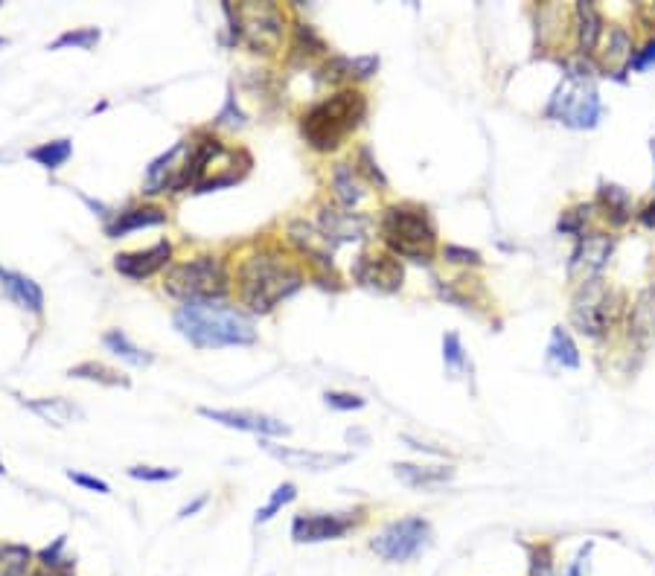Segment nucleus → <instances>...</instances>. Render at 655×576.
Returning a JSON list of instances; mask_svg holds the SVG:
<instances>
[{"instance_id": "nucleus-16", "label": "nucleus", "mask_w": 655, "mask_h": 576, "mask_svg": "<svg viewBox=\"0 0 655 576\" xmlns=\"http://www.w3.org/2000/svg\"><path fill=\"white\" fill-rule=\"evenodd\" d=\"M318 227L324 230L329 242L338 248L341 242H359L367 236L370 230V219H364L359 213H347V210H335V207H324Z\"/></svg>"}, {"instance_id": "nucleus-36", "label": "nucleus", "mask_w": 655, "mask_h": 576, "mask_svg": "<svg viewBox=\"0 0 655 576\" xmlns=\"http://www.w3.org/2000/svg\"><path fill=\"white\" fill-rule=\"evenodd\" d=\"M297 498V486L295 483H280L274 492H271V498H268V504L257 510V524H265V521H271L277 512L283 510L286 504H292Z\"/></svg>"}, {"instance_id": "nucleus-38", "label": "nucleus", "mask_w": 655, "mask_h": 576, "mask_svg": "<svg viewBox=\"0 0 655 576\" xmlns=\"http://www.w3.org/2000/svg\"><path fill=\"white\" fill-rule=\"evenodd\" d=\"M443 361H446V370H449L452 376L466 367V352H463V344H460V338L455 332L443 335Z\"/></svg>"}, {"instance_id": "nucleus-11", "label": "nucleus", "mask_w": 655, "mask_h": 576, "mask_svg": "<svg viewBox=\"0 0 655 576\" xmlns=\"http://www.w3.org/2000/svg\"><path fill=\"white\" fill-rule=\"evenodd\" d=\"M356 527L353 512H300L292 521V539L297 544H321L335 542L341 536H347Z\"/></svg>"}, {"instance_id": "nucleus-15", "label": "nucleus", "mask_w": 655, "mask_h": 576, "mask_svg": "<svg viewBox=\"0 0 655 576\" xmlns=\"http://www.w3.org/2000/svg\"><path fill=\"white\" fill-rule=\"evenodd\" d=\"M172 259V245L169 242H158L146 251H134V254H117L114 256V268L129 277V280H146L152 274H158L161 268L169 265Z\"/></svg>"}, {"instance_id": "nucleus-53", "label": "nucleus", "mask_w": 655, "mask_h": 576, "mask_svg": "<svg viewBox=\"0 0 655 576\" xmlns=\"http://www.w3.org/2000/svg\"><path fill=\"white\" fill-rule=\"evenodd\" d=\"M3 44H6V38H0V47H3Z\"/></svg>"}, {"instance_id": "nucleus-10", "label": "nucleus", "mask_w": 655, "mask_h": 576, "mask_svg": "<svg viewBox=\"0 0 655 576\" xmlns=\"http://www.w3.org/2000/svg\"><path fill=\"white\" fill-rule=\"evenodd\" d=\"M353 280H356L359 286L370 288V291L393 294V291L402 288L405 271H402L399 256L370 251V254H361L359 259L353 262Z\"/></svg>"}, {"instance_id": "nucleus-54", "label": "nucleus", "mask_w": 655, "mask_h": 576, "mask_svg": "<svg viewBox=\"0 0 655 576\" xmlns=\"http://www.w3.org/2000/svg\"><path fill=\"white\" fill-rule=\"evenodd\" d=\"M653 155H655V143H653Z\"/></svg>"}, {"instance_id": "nucleus-32", "label": "nucleus", "mask_w": 655, "mask_h": 576, "mask_svg": "<svg viewBox=\"0 0 655 576\" xmlns=\"http://www.w3.org/2000/svg\"><path fill=\"white\" fill-rule=\"evenodd\" d=\"M67 547V536H59L56 542L50 544V547H44V550H38L35 556H38V562H41V568L44 571H50V574H67L76 562L73 559H67V556H62V550Z\"/></svg>"}, {"instance_id": "nucleus-17", "label": "nucleus", "mask_w": 655, "mask_h": 576, "mask_svg": "<svg viewBox=\"0 0 655 576\" xmlns=\"http://www.w3.org/2000/svg\"><path fill=\"white\" fill-rule=\"evenodd\" d=\"M289 239H292V245H295L300 254L309 256L312 262H318V265H324V268H332L335 245L324 236V230H321L318 224L295 219V222L289 224Z\"/></svg>"}, {"instance_id": "nucleus-22", "label": "nucleus", "mask_w": 655, "mask_h": 576, "mask_svg": "<svg viewBox=\"0 0 655 576\" xmlns=\"http://www.w3.org/2000/svg\"><path fill=\"white\" fill-rule=\"evenodd\" d=\"M332 192H335V198L341 201V207H347V210H353L356 204L364 201V184L359 181L356 166L338 163V166L332 169Z\"/></svg>"}, {"instance_id": "nucleus-8", "label": "nucleus", "mask_w": 655, "mask_h": 576, "mask_svg": "<svg viewBox=\"0 0 655 576\" xmlns=\"http://www.w3.org/2000/svg\"><path fill=\"white\" fill-rule=\"evenodd\" d=\"M428 544H431V524L420 515H408V518L391 521L370 542V550L385 562L402 565V562H411L414 556H420Z\"/></svg>"}, {"instance_id": "nucleus-34", "label": "nucleus", "mask_w": 655, "mask_h": 576, "mask_svg": "<svg viewBox=\"0 0 655 576\" xmlns=\"http://www.w3.org/2000/svg\"><path fill=\"white\" fill-rule=\"evenodd\" d=\"M318 82L321 85H344V82H353V67L347 56H332L329 62L318 67Z\"/></svg>"}, {"instance_id": "nucleus-35", "label": "nucleus", "mask_w": 655, "mask_h": 576, "mask_svg": "<svg viewBox=\"0 0 655 576\" xmlns=\"http://www.w3.org/2000/svg\"><path fill=\"white\" fill-rule=\"evenodd\" d=\"M606 62L609 64H621V73L629 70V62H632V38L626 30H612L609 35V50H606Z\"/></svg>"}, {"instance_id": "nucleus-7", "label": "nucleus", "mask_w": 655, "mask_h": 576, "mask_svg": "<svg viewBox=\"0 0 655 576\" xmlns=\"http://www.w3.org/2000/svg\"><path fill=\"white\" fill-rule=\"evenodd\" d=\"M623 309V294L612 291L600 277L583 283L574 294V306H571V320L574 326L589 335V338H600L606 335L618 318H621Z\"/></svg>"}, {"instance_id": "nucleus-25", "label": "nucleus", "mask_w": 655, "mask_h": 576, "mask_svg": "<svg viewBox=\"0 0 655 576\" xmlns=\"http://www.w3.org/2000/svg\"><path fill=\"white\" fill-rule=\"evenodd\" d=\"M35 553L27 544L0 542V576H33Z\"/></svg>"}, {"instance_id": "nucleus-13", "label": "nucleus", "mask_w": 655, "mask_h": 576, "mask_svg": "<svg viewBox=\"0 0 655 576\" xmlns=\"http://www.w3.org/2000/svg\"><path fill=\"white\" fill-rule=\"evenodd\" d=\"M260 443L274 460H280V463H286V466H292V469L329 472V469H338V466L350 463V454H329V451H306V448L277 446V443H268L265 437H262Z\"/></svg>"}, {"instance_id": "nucleus-6", "label": "nucleus", "mask_w": 655, "mask_h": 576, "mask_svg": "<svg viewBox=\"0 0 655 576\" xmlns=\"http://www.w3.org/2000/svg\"><path fill=\"white\" fill-rule=\"evenodd\" d=\"M164 288L184 300V303H193V300H222L230 291V274L228 265L222 256L204 254L193 256L181 265H172L166 271Z\"/></svg>"}, {"instance_id": "nucleus-39", "label": "nucleus", "mask_w": 655, "mask_h": 576, "mask_svg": "<svg viewBox=\"0 0 655 576\" xmlns=\"http://www.w3.org/2000/svg\"><path fill=\"white\" fill-rule=\"evenodd\" d=\"M129 478L146 480V483H164L178 478V469H161V466H131Z\"/></svg>"}, {"instance_id": "nucleus-1", "label": "nucleus", "mask_w": 655, "mask_h": 576, "mask_svg": "<svg viewBox=\"0 0 655 576\" xmlns=\"http://www.w3.org/2000/svg\"><path fill=\"white\" fill-rule=\"evenodd\" d=\"M175 329L198 350L248 347L257 341V326L245 312L219 300H193L175 312Z\"/></svg>"}, {"instance_id": "nucleus-9", "label": "nucleus", "mask_w": 655, "mask_h": 576, "mask_svg": "<svg viewBox=\"0 0 655 576\" xmlns=\"http://www.w3.org/2000/svg\"><path fill=\"white\" fill-rule=\"evenodd\" d=\"M239 12V41H245L254 53H274L283 44L286 15L274 3H242Z\"/></svg>"}, {"instance_id": "nucleus-27", "label": "nucleus", "mask_w": 655, "mask_h": 576, "mask_svg": "<svg viewBox=\"0 0 655 576\" xmlns=\"http://www.w3.org/2000/svg\"><path fill=\"white\" fill-rule=\"evenodd\" d=\"M70 155H73V143L70 140H50V143H41V146H35V149L27 152V158L35 160L44 169H50V172L62 169L67 160H70Z\"/></svg>"}, {"instance_id": "nucleus-37", "label": "nucleus", "mask_w": 655, "mask_h": 576, "mask_svg": "<svg viewBox=\"0 0 655 576\" xmlns=\"http://www.w3.org/2000/svg\"><path fill=\"white\" fill-rule=\"evenodd\" d=\"M327 50V44H324V38L318 35V32L312 30L309 24H295V53L297 56H306V59H312V56H321Z\"/></svg>"}, {"instance_id": "nucleus-42", "label": "nucleus", "mask_w": 655, "mask_h": 576, "mask_svg": "<svg viewBox=\"0 0 655 576\" xmlns=\"http://www.w3.org/2000/svg\"><path fill=\"white\" fill-rule=\"evenodd\" d=\"M216 126H228V128H242V126H245V114L239 111V105H236V96H233V91H228L225 108H222V111H219V117H216Z\"/></svg>"}, {"instance_id": "nucleus-19", "label": "nucleus", "mask_w": 655, "mask_h": 576, "mask_svg": "<svg viewBox=\"0 0 655 576\" xmlns=\"http://www.w3.org/2000/svg\"><path fill=\"white\" fill-rule=\"evenodd\" d=\"M184 149H187V140H181L178 146H172L161 158H155L149 163V169H146V192H149V195L172 190V184H175V178H178V172H181V166H175V158H178Z\"/></svg>"}, {"instance_id": "nucleus-49", "label": "nucleus", "mask_w": 655, "mask_h": 576, "mask_svg": "<svg viewBox=\"0 0 655 576\" xmlns=\"http://www.w3.org/2000/svg\"><path fill=\"white\" fill-rule=\"evenodd\" d=\"M207 507V495H201V498H196L193 504H187L184 510L178 512V518H190V515H196L198 510H204Z\"/></svg>"}, {"instance_id": "nucleus-2", "label": "nucleus", "mask_w": 655, "mask_h": 576, "mask_svg": "<svg viewBox=\"0 0 655 576\" xmlns=\"http://www.w3.org/2000/svg\"><path fill=\"white\" fill-rule=\"evenodd\" d=\"M239 297L251 312L268 315L274 306L289 300L303 286V271L277 248H265L245 256L236 271Z\"/></svg>"}, {"instance_id": "nucleus-52", "label": "nucleus", "mask_w": 655, "mask_h": 576, "mask_svg": "<svg viewBox=\"0 0 655 576\" xmlns=\"http://www.w3.org/2000/svg\"><path fill=\"white\" fill-rule=\"evenodd\" d=\"M3 472H6V469H3V463H0V475H3Z\"/></svg>"}, {"instance_id": "nucleus-18", "label": "nucleus", "mask_w": 655, "mask_h": 576, "mask_svg": "<svg viewBox=\"0 0 655 576\" xmlns=\"http://www.w3.org/2000/svg\"><path fill=\"white\" fill-rule=\"evenodd\" d=\"M166 222V210H161L158 204H143V207H129L123 210L114 222L105 224V233L111 239H120L126 233H134V230H143V227H158V224Z\"/></svg>"}, {"instance_id": "nucleus-31", "label": "nucleus", "mask_w": 655, "mask_h": 576, "mask_svg": "<svg viewBox=\"0 0 655 576\" xmlns=\"http://www.w3.org/2000/svg\"><path fill=\"white\" fill-rule=\"evenodd\" d=\"M527 576H557V559L551 544L527 547Z\"/></svg>"}, {"instance_id": "nucleus-23", "label": "nucleus", "mask_w": 655, "mask_h": 576, "mask_svg": "<svg viewBox=\"0 0 655 576\" xmlns=\"http://www.w3.org/2000/svg\"><path fill=\"white\" fill-rule=\"evenodd\" d=\"M597 204L603 210V216L615 227H621L632 219V195L618 187V184H603L597 192Z\"/></svg>"}, {"instance_id": "nucleus-41", "label": "nucleus", "mask_w": 655, "mask_h": 576, "mask_svg": "<svg viewBox=\"0 0 655 576\" xmlns=\"http://www.w3.org/2000/svg\"><path fill=\"white\" fill-rule=\"evenodd\" d=\"M324 399H327L329 408H335V411H359V408H364V399L356 396V393L327 390V393H324Z\"/></svg>"}, {"instance_id": "nucleus-33", "label": "nucleus", "mask_w": 655, "mask_h": 576, "mask_svg": "<svg viewBox=\"0 0 655 576\" xmlns=\"http://www.w3.org/2000/svg\"><path fill=\"white\" fill-rule=\"evenodd\" d=\"M99 38H102V32L97 27H82V30H70L62 32L53 44H50V50H62V47H76V50H94L99 44Z\"/></svg>"}, {"instance_id": "nucleus-40", "label": "nucleus", "mask_w": 655, "mask_h": 576, "mask_svg": "<svg viewBox=\"0 0 655 576\" xmlns=\"http://www.w3.org/2000/svg\"><path fill=\"white\" fill-rule=\"evenodd\" d=\"M359 166H361V172L367 175V181H370V184L388 187V178L382 175L379 163L373 160V152H370V146H361V149H359Z\"/></svg>"}, {"instance_id": "nucleus-45", "label": "nucleus", "mask_w": 655, "mask_h": 576, "mask_svg": "<svg viewBox=\"0 0 655 576\" xmlns=\"http://www.w3.org/2000/svg\"><path fill=\"white\" fill-rule=\"evenodd\" d=\"M583 219H589V207H577V210H568L562 219H559V230L562 233H574V236H583L580 224Z\"/></svg>"}, {"instance_id": "nucleus-44", "label": "nucleus", "mask_w": 655, "mask_h": 576, "mask_svg": "<svg viewBox=\"0 0 655 576\" xmlns=\"http://www.w3.org/2000/svg\"><path fill=\"white\" fill-rule=\"evenodd\" d=\"M591 550H594V542H586L580 547V553L571 559V565L562 571V576H589V556Z\"/></svg>"}, {"instance_id": "nucleus-3", "label": "nucleus", "mask_w": 655, "mask_h": 576, "mask_svg": "<svg viewBox=\"0 0 655 576\" xmlns=\"http://www.w3.org/2000/svg\"><path fill=\"white\" fill-rule=\"evenodd\" d=\"M367 117V96L356 88H344L338 94L321 99L312 105L303 120H300V134L315 152H332L350 137Z\"/></svg>"}, {"instance_id": "nucleus-26", "label": "nucleus", "mask_w": 655, "mask_h": 576, "mask_svg": "<svg viewBox=\"0 0 655 576\" xmlns=\"http://www.w3.org/2000/svg\"><path fill=\"white\" fill-rule=\"evenodd\" d=\"M102 344L114 352L117 358L129 361V364H134V367H149V364H152V355H149L146 350H140L137 344H131L129 335H126L123 329H111V332H105V335H102Z\"/></svg>"}, {"instance_id": "nucleus-48", "label": "nucleus", "mask_w": 655, "mask_h": 576, "mask_svg": "<svg viewBox=\"0 0 655 576\" xmlns=\"http://www.w3.org/2000/svg\"><path fill=\"white\" fill-rule=\"evenodd\" d=\"M638 222L644 224V227H650V230H655V198L638 213Z\"/></svg>"}, {"instance_id": "nucleus-4", "label": "nucleus", "mask_w": 655, "mask_h": 576, "mask_svg": "<svg viewBox=\"0 0 655 576\" xmlns=\"http://www.w3.org/2000/svg\"><path fill=\"white\" fill-rule=\"evenodd\" d=\"M594 73H597V67L586 56L568 59L562 85L551 96L545 114L551 120L565 123L568 128L597 126V120L603 114V105H600V94H597V85H594Z\"/></svg>"}, {"instance_id": "nucleus-14", "label": "nucleus", "mask_w": 655, "mask_h": 576, "mask_svg": "<svg viewBox=\"0 0 655 576\" xmlns=\"http://www.w3.org/2000/svg\"><path fill=\"white\" fill-rule=\"evenodd\" d=\"M198 414L204 419H213L225 428H236V431H251L260 437H286L289 425H283L280 419L262 414H248V411H213V408H198Z\"/></svg>"}, {"instance_id": "nucleus-28", "label": "nucleus", "mask_w": 655, "mask_h": 576, "mask_svg": "<svg viewBox=\"0 0 655 576\" xmlns=\"http://www.w3.org/2000/svg\"><path fill=\"white\" fill-rule=\"evenodd\" d=\"M67 376H70V379H88V382L111 384V387H117V384H120V387H129V379H123V373H117V370H111V367H105V364H99V361H82V364L70 367Z\"/></svg>"}, {"instance_id": "nucleus-20", "label": "nucleus", "mask_w": 655, "mask_h": 576, "mask_svg": "<svg viewBox=\"0 0 655 576\" xmlns=\"http://www.w3.org/2000/svg\"><path fill=\"white\" fill-rule=\"evenodd\" d=\"M0 283H3L6 294H9L21 309H27V312H33V315H41V312H44V291H41V286H38L35 280L24 277V274H15V271H6Z\"/></svg>"}, {"instance_id": "nucleus-29", "label": "nucleus", "mask_w": 655, "mask_h": 576, "mask_svg": "<svg viewBox=\"0 0 655 576\" xmlns=\"http://www.w3.org/2000/svg\"><path fill=\"white\" fill-rule=\"evenodd\" d=\"M27 408L35 411L38 416H44L47 422H53V425H67L73 416H82V411L73 405V402H67V399H38V402H27Z\"/></svg>"}, {"instance_id": "nucleus-47", "label": "nucleus", "mask_w": 655, "mask_h": 576, "mask_svg": "<svg viewBox=\"0 0 655 576\" xmlns=\"http://www.w3.org/2000/svg\"><path fill=\"white\" fill-rule=\"evenodd\" d=\"M67 478L73 480V483H79V486H85V489H94V492H99V495H105L108 492V483L105 480L94 478V475H82V472H67Z\"/></svg>"}, {"instance_id": "nucleus-43", "label": "nucleus", "mask_w": 655, "mask_h": 576, "mask_svg": "<svg viewBox=\"0 0 655 576\" xmlns=\"http://www.w3.org/2000/svg\"><path fill=\"white\" fill-rule=\"evenodd\" d=\"M443 256H446V262H455V265H481L484 262L478 251H469V248H460V245H446Z\"/></svg>"}, {"instance_id": "nucleus-21", "label": "nucleus", "mask_w": 655, "mask_h": 576, "mask_svg": "<svg viewBox=\"0 0 655 576\" xmlns=\"http://www.w3.org/2000/svg\"><path fill=\"white\" fill-rule=\"evenodd\" d=\"M393 475L402 480L405 486H414V489H434L440 483L455 478V469L452 466H414V463H396L393 466Z\"/></svg>"}, {"instance_id": "nucleus-30", "label": "nucleus", "mask_w": 655, "mask_h": 576, "mask_svg": "<svg viewBox=\"0 0 655 576\" xmlns=\"http://www.w3.org/2000/svg\"><path fill=\"white\" fill-rule=\"evenodd\" d=\"M548 352H551V358L557 361L559 367H568V370H577V367H580V350H577L574 338H571L562 326H557V329L551 332Z\"/></svg>"}, {"instance_id": "nucleus-51", "label": "nucleus", "mask_w": 655, "mask_h": 576, "mask_svg": "<svg viewBox=\"0 0 655 576\" xmlns=\"http://www.w3.org/2000/svg\"><path fill=\"white\" fill-rule=\"evenodd\" d=\"M3 274H6V271H3V268H0V280H3Z\"/></svg>"}, {"instance_id": "nucleus-46", "label": "nucleus", "mask_w": 655, "mask_h": 576, "mask_svg": "<svg viewBox=\"0 0 655 576\" xmlns=\"http://www.w3.org/2000/svg\"><path fill=\"white\" fill-rule=\"evenodd\" d=\"M655 64V38H650L638 53H632V62H629V70H647V67H653Z\"/></svg>"}, {"instance_id": "nucleus-50", "label": "nucleus", "mask_w": 655, "mask_h": 576, "mask_svg": "<svg viewBox=\"0 0 655 576\" xmlns=\"http://www.w3.org/2000/svg\"><path fill=\"white\" fill-rule=\"evenodd\" d=\"M33 576H59V574H50V571H38V574H33Z\"/></svg>"}, {"instance_id": "nucleus-12", "label": "nucleus", "mask_w": 655, "mask_h": 576, "mask_svg": "<svg viewBox=\"0 0 655 576\" xmlns=\"http://www.w3.org/2000/svg\"><path fill=\"white\" fill-rule=\"evenodd\" d=\"M615 251V239L606 236V233H589V236H580L577 239V248L571 254L568 262V277L574 283H591L600 277V271L606 268L609 256Z\"/></svg>"}, {"instance_id": "nucleus-5", "label": "nucleus", "mask_w": 655, "mask_h": 576, "mask_svg": "<svg viewBox=\"0 0 655 576\" xmlns=\"http://www.w3.org/2000/svg\"><path fill=\"white\" fill-rule=\"evenodd\" d=\"M382 239L393 256L428 265L437 245V227L426 207L417 204H393L382 213Z\"/></svg>"}, {"instance_id": "nucleus-24", "label": "nucleus", "mask_w": 655, "mask_h": 576, "mask_svg": "<svg viewBox=\"0 0 655 576\" xmlns=\"http://www.w3.org/2000/svg\"><path fill=\"white\" fill-rule=\"evenodd\" d=\"M603 35V18L597 12V6L589 0H580L577 3V38H580V53L589 56L591 50L597 47Z\"/></svg>"}]
</instances>
